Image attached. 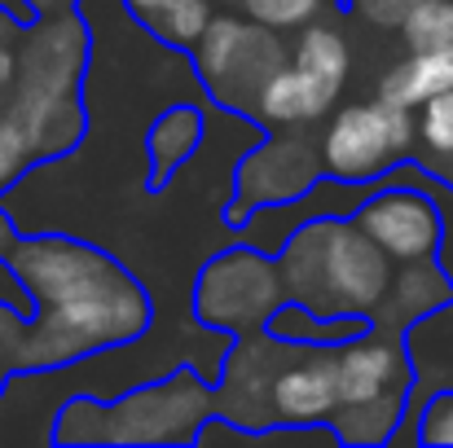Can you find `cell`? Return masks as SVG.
Segmentation results:
<instances>
[{
    "label": "cell",
    "mask_w": 453,
    "mask_h": 448,
    "mask_svg": "<svg viewBox=\"0 0 453 448\" xmlns=\"http://www.w3.org/2000/svg\"><path fill=\"white\" fill-rule=\"evenodd\" d=\"M211 414V383L194 369H176L102 409V444H194V431Z\"/></svg>",
    "instance_id": "cell-5"
},
{
    "label": "cell",
    "mask_w": 453,
    "mask_h": 448,
    "mask_svg": "<svg viewBox=\"0 0 453 448\" xmlns=\"http://www.w3.org/2000/svg\"><path fill=\"white\" fill-rule=\"evenodd\" d=\"M365 325L370 321L352 316V312H312V308H303L296 299H282L265 330L287 338V343H303V347H339L352 334H361Z\"/></svg>",
    "instance_id": "cell-16"
},
{
    "label": "cell",
    "mask_w": 453,
    "mask_h": 448,
    "mask_svg": "<svg viewBox=\"0 0 453 448\" xmlns=\"http://www.w3.org/2000/svg\"><path fill=\"white\" fill-rule=\"evenodd\" d=\"M334 387H339V405L405 391L410 387V361H405L401 334L365 325L361 334L339 343L334 347Z\"/></svg>",
    "instance_id": "cell-12"
},
{
    "label": "cell",
    "mask_w": 453,
    "mask_h": 448,
    "mask_svg": "<svg viewBox=\"0 0 453 448\" xmlns=\"http://www.w3.org/2000/svg\"><path fill=\"white\" fill-rule=\"evenodd\" d=\"M401 409H405V391H388V396L334 405L326 422L339 436V444H392L401 427Z\"/></svg>",
    "instance_id": "cell-18"
},
{
    "label": "cell",
    "mask_w": 453,
    "mask_h": 448,
    "mask_svg": "<svg viewBox=\"0 0 453 448\" xmlns=\"http://www.w3.org/2000/svg\"><path fill=\"white\" fill-rule=\"evenodd\" d=\"M401 347L410 361V387H405V409H401V427L392 444L414 440V414L423 409L427 396L453 391V299L432 308L427 316L410 321L401 330Z\"/></svg>",
    "instance_id": "cell-11"
},
{
    "label": "cell",
    "mask_w": 453,
    "mask_h": 448,
    "mask_svg": "<svg viewBox=\"0 0 453 448\" xmlns=\"http://www.w3.org/2000/svg\"><path fill=\"white\" fill-rule=\"evenodd\" d=\"M282 291L312 312L370 316L392 282V260L352 216H312L273 251Z\"/></svg>",
    "instance_id": "cell-3"
},
{
    "label": "cell",
    "mask_w": 453,
    "mask_h": 448,
    "mask_svg": "<svg viewBox=\"0 0 453 448\" xmlns=\"http://www.w3.org/2000/svg\"><path fill=\"white\" fill-rule=\"evenodd\" d=\"M339 405L334 387V347H303L291 343L282 365L269 378L265 396V418L269 422H326L330 409Z\"/></svg>",
    "instance_id": "cell-10"
},
{
    "label": "cell",
    "mask_w": 453,
    "mask_h": 448,
    "mask_svg": "<svg viewBox=\"0 0 453 448\" xmlns=\"http://www.w3.org/2000/svg\"><path fill=\"white\" fill-rule=\"evenodd\" d=\"M35 13H58V9H75L80 0H27Z\"/></svg>",
    "instance_id": "cell-30"
},
{
    "label": "cell",
    "mask_w": 453,
    "mask_h": 448,
    "mask_svg": "<svg viewBox=\"0 0 453 448\" xmlns=\"http://www.w3.org/2000/svg\"><path fill=\"white\" fill-rule=\"evenodd\" d=\"M361 18H370L374 27H401V18L410 9H418L423 0H352Z\"/></svg>",
    "instance_id": "cell-27"
},
{
    "label": "cell",
    "mask_w": 453,
    "mask_h": 448,
    "mask_svg": "<svg viewBox=\"0 0 453 448\" xmlns=\"http://www.w3.org/2000/svg\"><path fill=\"white\" fill-rule=\"evenodd\" d=\"M453 88V57L449 53H410L405 62H396L383 84H379V102L401 106V110H418L427 97Z\"/></svg>",
    "instance_id": "cell-17"
},
{
    "label": "cell",
    "mask_w": 453,
    "mask_h": 448,
    "mask_svg": "<svg viewBox=\"0 0 453 448\" xmlns=\"http://www.w3.org/2000/svg\"><path fill=\"white\" fill-rule=\"evenodd\" d=\"M124 9L172 49H189L211 18V0H124Z\"/></svg>",
    "instance_id": "cell-19"
},
{
    "label": "cell",
    "mask_w": 453,
    "mask_h": 448,
    "mask_svg": "<svg viewBox=\"0 0 453 448\" xmlns=\"http://www.w3.org/2000/svg\"><path fill=\"white\" fill-rule=\"evenodd\" d=\"M4 269L35 312L22 325V312L0 303V361L9 369H62L93 352L128 347L154 321L146 286L93 242L62 233L18 238Z\"/></svg>",
    "instance_id": "cell-1"
},
{
    "label": "cell",
    "mask_w": 453,
    "mask_h": 448,
    "mask_svg": "<svg viewBox=\"0 0 453 448\" xmlns=\"http://www.w3.org/2000/svg\"><path fill=\"white\" fill-rule=\"evenodd\" d=\"M18 35H22V22H18V18H9V13L0 9V97H4V88H9V80H13Z\"/></svg>",
    "instance_id": "cell-28"
},
{
    "label": "cell",
    "mask_w": 453,
    "mask_h": 448,
    "mask_svg": "<svg viewBox=\"0 0 453 448\" xmlns=\"http://www.w3.org/2000/svg\"><path fill=\"white\" fill-rule=\"evenodd\" d=\"M449 299H453V277L436 264V255H432V260H405L401 273L392 269L388 291L370 308L365 321L379 325V330H388V334H401L410 321L427 316L432 308H441V303H449Z\"/></svg>",
    "instance_id": "cell-13"
},
{
    "label": "cell",
    "mask_w": 453,
    "mask_h": 448,
    "mask_svg": "<svg viewBox=\"0 0 453 448\" xmlns=\"http://www.w3.org/2000/svg\"><path fill=\"white\" fill-rule=\"evenodd\" d=\"M203 137H207V115L198 110V106H189V102H180V106H167L158 119L150 124V133H146V154H150V189H163L172 176H176V167L194 154V149L203 146Z\"/></svg>",
    "instance_id": "cell-15"
},
{
    "label": "cell",
    "mask_w": 453,
    "mask_h": 448,
    "mask_svg": "<svg viewBox=\"0 0 453 448\" xmlns=\"http://www.w3.org/2000/svg\"><path fill=\"white\" fill-rule=\"evenodd\" d=\"M423 171H432L436 180H445V185H449V189H453V158H449V167L441 163V167H423Z\"/></svg>",
    "instance_id": "cell-31"
},
{
    "label": "cell",
    "mask_w": 453,
    "mask_h": 448,
    "mask_svg": "<svg viewBox=\"0 0 453 448\" xmlns=\"http://www.w3.org/2000/svg\"><path fill=\"white\" fill-rule=\"evenodd\" d=\"M401 40L410 53H449L453 57V0H423L401 18Z\"/></svg>",
    "instance_id": "cell-21"
},
{
    "label": "cell",
    "mask_w": 453,
    "mask_h": 448,
    "mask_svg": "<svg viewBox=\"0 0 453 448\" xmlns=\"http://www.w3.org/2000/svg\"><path fill=\"white\" fill-rule=\"evenodd\" d=\"M291 62L303 66L308 75L326 80L330 88H343V84H348V71H352V49H348L343 31L303 22L300 40H296V49H291Z\"/></svg>",
    "instance_id": "cell-20"
},
{
    "label": "cell",
    "mask_w": 453,
    "mask_h": 448,
    "mask_svg": "<svg viewBox=\"0 0 453 448\" xmlns=\"http://www.w3.org/2000/svg\"><path fill=\"white\" fill-rule=\"evenodd\" d=\"M326 0H238L242 18L273 27V31H300L303 22H312L321 13Z\"/></svg>",
    "instance_id": "cell-24"
},
{
    "label": "cell",
    "mask_w": 453,
    "mask_h": 448,
    "mask_svg": "<svg viewBox=\"0 0 453 448\" xmlns=\"http://www.w3.org/2000/svg\"><path fill=\"white\" fill-rule=\"evenodd\" d=\"M189 49H194V75L207 88V97L247 119H256V102L269 75L287 66L291 57L273 27H260L238 13H225V18L211 13L203 35Z\"/></svg>",
    "instance_id": "cell-4"
},
{
    "label": "cell",
    "mask_w": 453,
    "mask_h": 448,
    "mask_svg": "<svg viewBox=\"0 0 453 448\" xmlns=\"http://www.w3.org/2000/svg\"><path fill=\"white\" fill-rule=\"evenodd\" d=\"M282 299L287 291H282L278 260L242 242L203 264L194 286V316L225 334H251L269 325Z\"/></svg>",
    "instance_id": "cell-6"
},
{
    "label": "cell",
    "mask_w": 453,
    "mask_h": 448,
    "mask_svg": "<svg viewBox=\"0 0 453 448\" xmlns=\"http://www.w3.org/2000/svg\"><path fill=\"white\" fill-rule=\"evenodd\" d=\"M102 409H106V400H97L88 391L71 396L58 409L53 440H62V444H102Z\"/></svg>",
    "instance_id": "cell-23"
},
{
    "label": "cell",
    "mask_w": 453,
    "mask_h": 448,
    "mask_svg": "<svg viewBox=\"0 0 453 448\" xmlns=\"http://www.w3.org/2000/svg\"><path fill=\"white\" fill-rule=\"evenodd\" d=\"M414 440L432 448H453V391H436L414 414Z\"/></svg>",
    "instance_id": "cell-25"
},
{
    "label": "cell",
    "mask_w": 453,
    "mask_h": 448,
    "mask_svg": "<svg viewBox=\"0 0 453 448\" xmlns=\"http://www.w3.org/2000/svg\"><path fill=\"white\" fill-rule=\"evenodd\" d=\"M22 233H18V224H13V216L0 207V264L9 260V251H13V242H18Z\"/></svg>",
    "instance_id": "cell-29"
},
{
    "label": "cell",
    "mask_w": 453,
    "mask_h": 448,
    "mask_svg": "<svg viewBox=\"0 0 453 448\" xmlns=\"http://www.w3.org/2000/svg\"><path fill=\"white\" fill-rule=\"evenodd\" d=\"M414 141H423V149H427V163H418V167H441L453 158V88L427 97L418 106Z\"/></svg>",
    "instance_id": "cell-22"
},
{
    "label": "cell",
    "mask_w": 453,
    "mask_h": 448,
    "mask_svg": "<svg viewBox=\"0 0 453 448\" xmlns=\"http://www.w3.org/2000/svg\"><path fill=\"white\" fill-rule=\"evenodd\" d=\"M339 88H330L326 80L308 75L303 66H278L269 75V84L260 88L256 102V124H278V128H303L317 124L321 115H330Z\"/></svg>",
    "instance_id": "cell-14"
},
{
    "label": "cell",
    "mask_w": 453,
    "mask_h": 448,
    "mask_svg": "<svg viewBox=\"0 0 453 448\" xmlns=\"http://www.w3.org/2000/svg\"><path fill=\"white\" fill-rule=\"evenodd\" d=\"M4 378H9V365L0 361V391H4Z\"/></svg>",
    "instance_id": "cell-32"
},
{
    "label": "cell",
    "mask_w": 453,
    "mask_h": 448,
    "mask_svg": "<svg viewBox=\"0 0 453 448\" xmlns=\"http://www.w3.org/2000/svg\"><path fill=\"white\" fill-rule=\"evenodd\" d=\"M27 167H31V158H27V149H22L13 124H9V115H4V106H0V194H9V189L22 180Z\"/></svg>",
    "instance_id": "cell-26"
},
{
    "label": "cell",
    "mask_w": 453,
    "mask_h": 448,
    "mask_svg": "<svg viewBox=\"0 0 453 448\" xmlns=\"http://www.w3.org/2000/svg\"><path fill=\"white\" fill-rule=\"evenodd\" d=\"M317 176H321L317 141L308 133H300V128H282V133L256 141V149L238 163V171H234V207L225 211V220L238 229L251 211L273 207V202H291Z\"/></svg>",
    "instance_id": "cell-8"
},
{
    "label": "cell",
    "mask_w": 453,
    "mask_h": 448,
    "mask_svg": "<svg viewBox=\"0 0 453 448\" xmlns=\"http://www.w3.org/2000/svg\"><path fill=\"white\" fill-rule=\"evenodd\" d=\"M88 62V27L75 9L40 13L18 35L13 80L4 88V115L27 158H58L84 141L80 80Z\"/></svg>",
    "instance_id": "cell-2"
},
{
    "label": "cell",
    "mask_w": 453,
    "mask_h": 448,
    "mask_svg": "<svg viewBox=\"0 0 453 448\" xmlns=\"http://www.w3.org/2000/svg\"><path fill=\"white\" fill-rule=\"evenodd\" d=\"M352 220L383 247L388 260H432L436 247H441V211L432 202V194L423 185H410V180H383L374 185Z\"/></svg>",
    "instance_id": "cell-9"
},
{
    "label": "cell",
    "mask_w": 453,
    "mask_h": 448,
    "mask_svg": "<svg viewBox=\"0 0 453 448\" xmlns=\"http://www.w3.org/2000/svg\"><path fill=\"white\" fill-rule=\"evenodd\" d=\"M321 171L352 185H374L396 158L414 149V119L388 102L343 106L321 133Z\"/></svg>",
    "instance_id": "cell-7"
}]
</instances>
